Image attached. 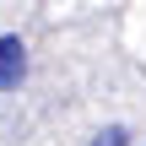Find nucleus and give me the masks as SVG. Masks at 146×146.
<instances>
[{
  "label": "nucleus",
  "mask_w": 146,
  "mask_h": 146,
  "mask_svg": "<svg viewBox=\"0 0 146 146\" xmlns=\"http://www.w3.org/2000/svg\"><path fill=\"white\" fill-rule=\"evenodd\" d=\"M22 81H27V43L16 33H5L0 38V92H16Z\"/></svg>",
  "instance_id": "nucleus-1"
},
{
  "label": "nucleus",
  "mask_w": 146,
  "mask_h": 146,
  "mask_svg": "<svg viewBox=\"0 0 146 146\" xmlns=\"http://www.w3.org/2000/svg\"><path fill=\"white\" fill-rule=\"evenodd\" d=\"M92 146H130V135H125L119 125H108V130H103V135H98V141H92Z\"/></svg>",
  "instance_id": "nucleus-2"
}]
</instances>
